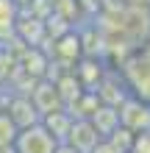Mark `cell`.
Listing matches in <instances>:
<instances>
[{"label": "cell", "mask_w": 150, "mask_h": 153, "mask_svg": "<svg viewBox=\"0 0 150 153\" xmlns=\"http://www.w3.org/2000/svg\"><path fill=\"white\" fill-rule=\"evenodd\" d=\"M31 100H33V106L39 109V114L64 109V100H61L58 86H56V81H53V78H42V81H36V86H33V92H31Z\"/></svg>", "instance_id": "cell-5"}, {"label": "cell", "mask_w": 150, "mask_h": 153, "mask_svg": "<svg viewBox=\"0 0 150 153\" xmlns=\"http://www.w3.org/2000/svg\"><path fill=\"white\" fill-rule=\"evenodd\" d=\"M122 75L131 86V95L150 103V53H139V56L128 59L122 67Z\"/></svg>", "instance_id": "cell-2"}, {"label": "cell", "mask_w": 150, "mask_h": 153, "mask_svg": "<svg viewBox=\"0 0 150 153\" xmlns=\"http://www.w3.org/2000/svg\"><path fill=\"white\" fill-rule=\"evenodd\" d=\"M53 53H56V59H64L67 64H75V61L83 56V42H81V36H78V33L67 31L64 36L56 39V48H53Z\"/></svg>", "instance_id": "cell-8"}, {"label": "cell", "mask_w": 150, "mask_h": 153, "mask_svg": "<svg viewBox=\"0 0 150 153\" xmlns=\"http://www.w3.org/2000/svg\"><path fill=\"white\" fill-rule=\"evenodd\" d=\"M17 3H25V0H17Z\"/></svg>", "instance_id": "cell-14"}, {"label": "cell", "mask_w": 150, "mask_h": 153, "mask_svg": "<svg viewBox=\"0 0 150 153\" xmlns=\"http://www.w3.org/2000/svg\"><path fill=\"white\" fill-rule=\"evenodd\" d=\"M17 134H20V128H17V123L8 117V111H0V148H8L14 145Z\"/></svg>", "instance_id": "cell-10"}, {"label": "cell", "mask_w": 150, "mask_h": 153, "mask_svg": "<svg viewBox=\"0 0 150 153\" xmlns=\"http://www.w3.org/2000/svg\"><path fill=\"white\" fill-rule=\"evenodd\" d=\"M72 111L69 109H56V111H47V114H42V125L56 137L58 142H64L67 139V134H69V128H72Z\"/></svg>", "instance_id": "cell-7"}, {"label": "cell", "mask_w": 150, "mask_h": 153, "mask_svg": "<svg viewBox=\"0 0 150 153\" xmlns=\"http://www.w3.org/2000/svg\"><path fill=\"white\" fill-rule=\"evenodd\" d=\"M117 109H120V125L131 128L134 134L150 128V103L147 100H142L136 95H128Z\"/></svg>", "instance_id": "cell-3"}, {"label": "cell", "mask_w": 150, "mask_h": 153, "mask_svg": "<svg viewBox=\"0 0 150 153\" xmlns=\"http://www.w3.org/2000/svg\"><path fill=\"white\" fill-rule=\"evenodd\" d=\"M8 117L17 123V128H28V125H33V123H39L42 120V114H39V109L33 106V100L31 97H25V95H17V97H11V103H8Z\"/></svg>", "instance_id": "cell-6"}, {"label": "cell", "mask_w": 150, "mask_h": 153, "mask_svg": "<svg viewBox=\"0 0 150 153\" xmlns=\"http://www.w3.org/2000/svg\"><path fill=\"white\" fill-rule=\"evenodd\" d=\"M56 153H78L72 145H67V142H58V145H56Z\"/></svg>", "instance_id": "cell-13"}, {"label": "cell", "mask_w": 150, "mask_h": 153, "mask_svg": "<svg viewBox=\"0 0 150 153\" xmlns=\"http://www.w3.org/2000/svg\"><path fill=\"white\" fill-rule=\"evenodd\" d=\"M103 137L98 134V128H95V123L92 120H86V117H75L72 120V128H69L67 134V145H72L78 153H92L95 148H98V142Z\"/></svg>", "instance_id": "cell-4"}, {"label": "cell", "mask_w": 150, "mask_h": 153, "mask_svg": "<svg viewBox=\"0 0 150 153\" xmlns=\"http://www.w3.org/2000/svg\"><path fill=\"white\" fill-rule=\"evenodd\" d=\"M89 120L95 123L98 134L106 139V137H109V134L120 125V109H117V106H109V103H100L98 109H95V114L89 117Z\"/></svg>", "instance_id": "cell-9"}, {"label": "cell", "mask_w": 150, "mask_h": 153, "mask_svg": "<svg viewBox=\"0 0 150 153\" xmlns=\"http://www.w3.org/2000/svg\"><path fill=\"white\" fill-rule=\"evenodd\" d=\"M92 153H122V150H120V148H114L109 139H100V142H98V148H95Z\"/></svg>", "instance_id": "cell-12"}, {"label": "cell", "mask_w": 150, "mask_h": 153, "mask_svg": "<svg viewBox=\"0 0 150 153\" xmlns=\"http://www.w3.org/2000/svg\"><path fill=\"white\" fill-rule=\"evenodd\" d=\"M56 145H58V139L39 120L28 128H20V134L14 139V153H56Z\"/></svg>", "instance_id": "cell-1"}, {"label": "cell", "mask_w": 150, "mask_h": 153, "mask_svg": "<svg viewBox=\"0 0 150 153\" xmlns=\"http://www.w3.org/2000/svg\"><path fill=\"white\" fill-rule=\"evenodd\" d=\"M131 153H150V128L136 131V134H134V145H131Z\"/></svg>", "instance_id": "cell-11"}]
</instances>
